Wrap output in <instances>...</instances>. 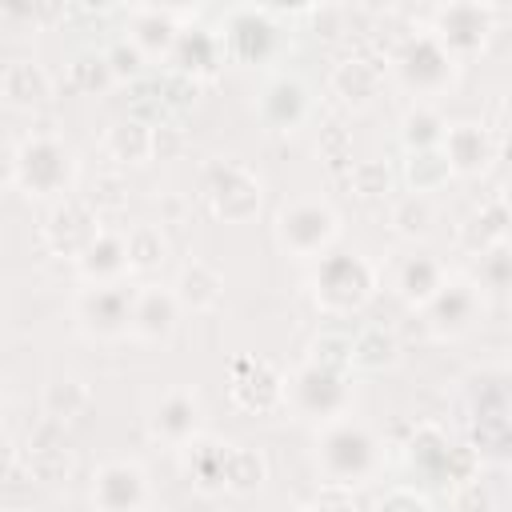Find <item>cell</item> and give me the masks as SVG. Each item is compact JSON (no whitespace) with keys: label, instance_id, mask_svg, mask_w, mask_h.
Wrapping results in <instances>:
<instances>
[{"label":"cell","instance_id":"cell-40","mask_svg":"<svg viewBox=\"0 0 512 512\" xmlns=\"http://www.w3.org/2000/svg\"><path fill=\"white\" fill-rule=\"evenodd\" d=\"M68 80H72V88H80V92H100L104 84H112V72H108V60L104 56H76L72 64H68Z\"/></svg>","mask_w":512,"mask_h":512},{"label":"cell","instance_id":"cell-11","mask_svg":"<svg viewBox=\"0 0 512 512\" xmlns=\"http://www.w3.org/2000/svg\"><path fill=\"white\" fill-rule=\"evenodd\" d=\"M228 392H232V404H236V408L264 416V412H272V408L284 404V376H280L268 360H252V356H248V360H236V364H232V384H228Z\"/></svg>","mask_w":512,"mask_h":512},{"label":"cell","instance_id":"cell-4","mask_svg":"<svg viewBox=\"0 0 512 512\" xmlns=\"http://www.w3.org/2000/svg\"><path fill=\"white\" fill-rule=\"evenodd\" d=\"M276 240L292 256L320 260L340 240V216L320 200H292L276 212Z\"/></svg>","mask_w":512,"mask_h":512},{"label":"cell","instance_id":"cell-10","mask_svg":"<svg viewBox=\"0 0 512 512\" xmlns=\"http://www.w3.org/2000/svg\"><path fill=\"white\" fill-rule=\"evenodd\" d=\"M424 312H428V328L436 336H464L484 316V292L472 280H448Z\"/></svg>","mask_w":512,"mask_h":512},{"label":"cell","instance_id":"cell-14","mask_svg":"<svg viewBox=\"0 0 512 512\" xmlns=\"http://www.w3.org/2000/svg\"><path fill=\"white\" fill-rule=\"evenodd\" d=\"M100 232V216L80 200V196H64L52 212H48V224H44V236L52 244V252L60 256H80Z\"/></svg>","mask_w":512,"mask_h":512},{"label":"cell","instance_id":"cell-44","mask_svg":"<svg viewBox=\"0 0 512 512\" xmlns=\"http://www.w3.org/2000/svg\"><path fill=\"white\" fill-rule=\"evenodd\" d=\"M184 132L176 124H152V160H176L184 152Z\"/></svg>","mask_w":512,"mask_h":512},{"label":"cell","instance_id":"cell-28","mask_svg":"<svg viewBox=\"0 0 512 512\" xmlns=\"http://www.w3.org/2000/svg\"><path fill=\"white\" fill-rule=\"evenodd\" d=\"M124 252H128V272H156L168 260V236L160 224H132L124 232Z\"/></svg>","mask_w":512,"mask_h":512},{"label":"cell","instance_id":"cell-42","mask_svg":"<svg viewBox=\"0 0 512 512\" xmlns=\"http://www.w3.org/2000/svg\"><path fill=\"white\" fill-rule=\"evenodd\" d=\"M104 60H108V72H112V80H128V76H140L144 72V56L128 44V40H120L112 52H104Z\"/></svg>","mask_w":512,"mask_h":512},{"label":"cell","instance_id":"cell-15","mask_svg":"<svg viewBox=\"0 0 512 512\" xmlns=\"http://www.w3.org/2000/svg\"><path fill=\"white\" fill-rule=\"evenodd\" d=\"M148 428L156 440L172 444V448H184L188 440L200 436V400L196 392L188 388H168L156 404H152V416H148Z\"/></svg>","mask_w":512,"mask_h":512},{"label":"cell","instance_id":"cell-23","mask_svg":"<svg viewBox=\"0 0 512 512\" xmlns=\"http://www.w3.org/2000/svg\"><path fill=\"white\" fill-rule=\"evenodd\" d=\"M260 116H264V124L276 128V132L300 128L304 116H308V92H304V84H300V80H288V76L272 80V84L264 88V96H260Z\"/></svg>","mask_w":512,"mask_h":512},{"label":"cell","instance_id":"cell-7","mask_svg":"<svg viewBox=\"0 0 512 512\" xmlns=\"http://www.w3.org/2000/svg\"><path fill=\"white\" fill-rule=\"evenodd\" d=\"M204 192H208L216 220H224V224H244L260 208V176L248 172L244 164H216L208 172Z\"/></svg>","mask_w":512,"mask_h":512},{"label":"cell","instance_id":"cell-31","mask_svg":"<svg viewBox=\"0 0 512 512\" xmlns=\"http://www.w3.org/2000/svg\"><path fill=\"white\" fill-rule=\"evenodd\" d=\"M388 224H392V232H396L400 240H424V236L432 232V224H436V208H432L428 196L408 192V196L392 200V208H388Z\"/></svg>","mask_w":512,"mask_h":512},{"label":"cell","instance_id":"cell-43","mask_svg":"<svg viewBox=\"0 0 512 512\" xmlns=\"http://www.w3.org/2000/svg\"><path fill=\"white\" fill-rule=\"evenodd\" d=\"M316 152H320V160H328V164H344L348 152H352V140H348V132H344L340 124H328V128H320Z\"/></svg>","mask_w":512,"mask_h":512},{"label":"cell","instance_id":"cell-20","mask_svg":"<svg viewBox=\"0 0 512 512\" xmlns=\"http://www.w3.org/2000/svg\"><path fill=\"white\" fill-rule=\"evenodd\" d=\"M328 84H332V92H336L344 104H352V108H368V104L380 96L384 68H380L376 60H368V56H348V60H340V64L332 68Z\"/></svg>","mask_w":512,"mask_h":512},{"label":"cell","instance_id":"cell-19","mask_svg":"<svg viewBox=\"0 0 512 512\" xmlns=\"http://www.w3.org/2000/svg\"><path fill=\"white\" fill-rule=\"evenodd\" d=\"M0 100L12 108H40L52 100V76L36 60H8L0 72Z\"/></svg>","mask_w":512,"mask_h":512},{"label":"cell","instance_id":"cell-37","mask_svg":"<svg viewBox=\"0 0 512 512\" xmlns=\"http://www.w3.org/2000/svg\"><path fill=\"white\" fill-rule=\"evenodd\" d=\"M308 364L316 368H328V372H348L352 368V336H340V332H324L312 340V356Z\"/></svg>","mask_w":512,"mask_h":512},{"label":"cell","instance_id":"cell-18","mask_svg":"<svg viewBox=\"0 0 512 512\" xmlns=\"http://www.w3.org/2000/svg\"><path fill=\"white\" fill-rule=\"evenodd\" d=\"M76 268H80V276H84L92 288L120 284V276L128 272L124 232H108V228H100V232H96V240L76 256Z\"/></svg>","mask_w":512,"mask_h":512},{"label":"cell","instance_id":"cell-13","mask_svg":"<svg viewBox=\"0 0 512 512\" xmlns=\"http://www.w3.org/2000/svg\"><path fill=\"white\" fill-rule=\"evenodd\" d=\"M440 152H444L452 176H480V172L492 168V160L500 152V140L484 124H448V132L440 140Z\"/></svg>","mask_w":512,"mask_h":512},{"label":"cell","instance_id":"cell-29","mask_svg":"<svg viewBox=\"0 0 512 512\" xmlns=\"http://www.w3.org/2000/svg\"><path fill=\"white\" fill-rule=\"evenodd\" d=\"M444 132H448V120L432 104H412L404 112V120H400V140H404L408 152H432V148H440Z\"/></svg>","mask_w":512,"mask_h":512},{"label":"cell","instance_id":"cell-3","mask_svg":"<svg viewBox=\"0 0 512 512\" xmlns=\"http://www.w3.org/2000/svg\"><path fill=\"white\" fill-rule=\"evenodd\" d=\"M12 180L28 196H68L76 180V152L48 132L28 136L12 156Z\"/></svg>","mask_w":512,"mask_h":512},{"label":"cell","instance_id":"cell-8","mask_svg":"<svg viewBox=\"0 0 512 512\" xmlns=\"http://www.w3.org/2000/svg\"><path fill=\"white\" fill-rule=\"evenodd\" d=\"M152 500L148 472L136 460H108L92 476V504L100 512H144Z\"/></svg>","mask_w":512,"mask_h":512},{"label":"cell","instance_id":"cell-45","mask_svg":"<svg viewBox=\"0 0 512 512\" xmlns=\"http://www.w3.org/2000/svg\"><path fill=\"white\" fill-rule=\"evenodd\" d=\"M508 256H504V244L500 248H492V252H484L480 256V280H476V288H504V280H508Z\"/></svg>","mask_w":512,"mask_h":512},{"label":"cell","instance_id":"cell-21","mask_svg":"<svg viewBox=\"0 0 512 512\" xmlns=\"http://www.w3.org/2000/svg\"><path fill=\"white\" fill-rule=\"evenodd\" d=\"M172 296L188 312H212L224 300V276L208 260H188L172 284Z\"/></svg>","mask_w":512,"mask_h":512},{"label":"cell","instance_id":"cell-5","mask_svg":"<svg viewBox=\"0 0 512 512\" xmlns=\"http://www.w3.org/2000/svg\"><path fill=\"white\" fill-rule=\"evenodd\" d=\"M284 404H292L300 416H312L320 424L340 420V416H348V404H352L348 372H328V368L304 364V368H296L292 380H284Z\"/></svg>","mask_w":512,"mask_h":512},{"label":"cell","instance_id":"cell-35","mask_svg":"<svg viewBox=\"0 0 512 512\" xmlns=\"http://www.w3.org/2000/svg\"><path fill=\"white\" fill-rule=\"evenodd\" d=\"M448 436L436 428V424H420L416 428V436H412V464L416 468H424V472H440L444 468V456H448Z\"/></svg>","mask_w":512,"mask_h":512},{"label":"cell","instance_id":"cell-12","mask_svg":"<svg viewBox=\"0 0 512 512\" xmlns=\"http://www.w3.org/2000/svg\"><path fill=\"white\" fill-rule=\"evenodd\" d=\"M448 284V272L440 264V256L424 252V248H412L404 252L396 264H392V292L408 304V308H428L432 296Z\"/></svg>","mask_w":512,"mask_h":512},{"label":"cell","instance_id":"cell-32","mask_svg":"<svg viewBox=\"0 0 512 512\" xmlns=\"http://www.w3.org/2000/svg\"><path fill=\"white\" fill-rule=\"evenodd\" d=\"M88 404H92V392H88V384L76 380V376H60V380H52V384L44 388V412H48V420H56V424L84 416Z\"/></svg>","mask_w":512,"mask_h":512},{"label":"cell","instance_id":"cell-38","mask_svg":"<svg viewBox=\"0 0 512 512\" xmlns=\"http://www.w3.org/2000/svg\"><path fill=\"white\" fill-rule=\"evenodd\" d=\"M68 468H72V460H68V452H64L60 444H32V448H28V472H32L40 484L64 480Z\"/></svg>","mask_w":512,"mask_h":512},{"label":"cell","instance_id":"cell-25","mask_svg":"<svg viewBox=\"0 0 512 512\" xmlns=\"http://www.w3.org/2000/svg\"><path fill=\"white\" fill-rule=\"evenodd\" d=\"M268 480V460L252 444H228L224 452V492L232 496H256Z\"/></svg>","mask_w":512,"mask_h":512},{"label":"cell","instance_id":"cell-33","mask_svg":"<svg viewBox=\"0 0 512 512\" xmlns=\"http://www.w3.org/2000/svg\"><path fill=\"white\" fill-rule=\"evenodd\" d=\"M404 180H408V188L416 196H428V192H436V188H444L452 180V168H448V160H444L440 148H432V152H408Z\"/></svg>","mask_w":512,"mask_h":512},{"label":"cell","instance_id":"cell-36","mask_svg":"<svg viewBox=\"0 0 512 512\" xmlns=\"http://www.w3.org/2000/svg\"><path fill=\"white\" fill-rule=\"evenodd\" d=\"M96 216L100 212H120L124 204H128V184H124V176L120 172H100L96 180H92V188L80 196Z\"/></svg>","mask_w":512,"mask_h":512},{"label":"cell","instance_id":"cell-16","mask_svg":"<svg viewBox=\"0 0 512 512\" xmlns=\"http://www.w3.org/2000/svg\"><path fill=\"white\" fill-rule=\"evenodd\" d=\"M176 320H180V304L172 296V288H160V284H144L132 292V320L128 328L148 340V344H164L172 332H176Z\"/></svg>","mask_w":512,"mask_h":512},{"label":"cell","instance_id":"cell-6","mask_svg":"<svg viewBox=\"0 0 512 512\" xmlns=\"http://www.w3.org/2000/svg\"><path fill=\"white\" fill-rule=\"evenodd\" d=\"M492 20H496V8H488V4H448V8H440L432 16V32L428 36L452 60H460V56H472V52L484 48V40L492 32Z\"/></svg>","mask_w":512,"mask_h":512},{"label":"cell","instance_id":"cell-46","mask_svg":"<svg viewBox=\"0 0 512 512\" xmlns=\"http://www.w3.org/2000/svg\"><path fill=\"white\" fill-rule=\"evenodd\" d=\"M12 468H16V448H12L8 436H0V480H4Z\"/></svg>","mask_w":512,"mask_h":512},{"label":"cell","instance_id":"cell-17","mask_svg":"<svg viewBox=\"0 0 512 512\" xmlns=\"http://www.w3.org/2000/svg\"><path fill=\"white\" fill-rule=\"evenodd\" d=\"M76 316L92 336H124L132 320V292H124L120 284L88 288L76 300Z\"/></svg>","mask_w":512,"mask_h":512},{"label":"cell","instance_id":"cell-41","mask_svg":"<svg viewBox=\"0 0 512 512\" xmlns=\"http://www.w3.org/2000/svg\"><path fill=\"white\" fill-rule=\"evenodd\" d=\"M372 512H432V504H428V496H424V492L396 484V488H388V492L376 500V508H372Z\"/></svg>","mask_w":512,"mask_h":512},{"label":"cell","instance_id":"cell-22","mask_svg":"<svg viewBox=\"0 0 512 512\" xmlns=\"http://www.w3.org/2000/svg\"><path fill=\"white\" fill-rule=\"evenodd\" d=\"M128 44L152 60V56H164L180 44V28H176V12L172 8H136L132 12V36Z\"/></svg>","mask_w":512,"mask_h":512},{"label":"cell","instance_id":"cell-1","mask_svg":"<svg viewBox=\"0 0 512 512\" xmlns=\"http://www.w3.org/2000/svg\"><path fill=\"white\" fill-rule=\"evenodd\" d=\"M316 468L324 472L328 488H352L376 476L380 468V444L360 420H328L316 436Z\"/></svg>","mask_w":512,"mask_h":512},{"label":"cell","instance_id":"cell-34","mask_svg":"<svg viewBox=\"0 0 512 512\" xmlns=\"http://www.w3.org/2000/svg\"><path fill=\"white\" fill-rule=\"evenodd\" d=\"M348 188L360 200H380V196L392 192V168L384 160H356L348 168Z\"/></svg>","mask_w":512,"mask_h":512},{"label":"cell","instance_id":"cell-24","mask_svg":"<svg viewBox=\"0 0 512 512\" xmlns=\"http://www.w3.org/2000/svg\"><path fill=\"white\" fill-rule=\"evenodd\" d=\"M224 452L228 444L212 436H196L184 444V472L196 484V492H224Z\"/></svg>","mask_w":512,"mask_h":512},{"label":"cell","instance_id":"cell-26","mask_svg":"<svg viewBox=\"0 0 512 512\" xmlns=\"http://www.w3.org/2000/svg\"><path fill=\"white\" fill-rule=\"evenodd\" d=\"M504 236H508V204H504V196L488 200V204L460 228V244H464L468 252H476V256L500 248Z\"/></svg>","mask_w":512,"mask_h":512},{"label":"cell","instance_id":"cell-9","mask_svg":"<svg viewBox=\"0 0 512 512\" xmlns=\"http://www.w3.org/2000/svg\"><path fill=\"white\" fill-rule=\"evenodd\" d=\"M392 68H396V76H400L416 96H432V92H440V88L452 80L456 60H452L432 36H412V40L396 52Z\"/></svg>","mask_w":512,"mask_h":512},{"label":"cell","instance_id":"cell-2","mask_svg":"<svg viewBox=\"0 0 512 512\" xmlns=\"http://www.w3.org/2000/svg\"><path fill=\"white\" fill-rule=\"evenodd\" d=\"M376 284H380V272H376L360 252H332V256H320L316 276H312L316 304H320L328 316L360 312V308L372 300Z\"/></svg>","mask_w":512,"mask_h":512},{"label":"cell","instance_id":"cell-39","mask_svg":"<svg viewBox=\"0 0 512 512\" xmlns=\"http://www.w3.org/2000/svg\"><path fill=\"white\" fill-rule=\"evenodd\" d=\"M452 508H456V512H492V508H496V496H492L488 480L476 472V476L452 484Z\"/></svg>","mask_w":512,"mask_h":512},{"label":"cell","instance_id":"cell-30","mask_svg":"<svg viewBox=\"0 0 512 512\" xmlns=\"http://www.w3.org/2000/svg\"><path fill=\"white\" fill-rule=\"evenodd\" d=\"M400 360V340L388 332V328H360L352 336V368H368V372H380V368H392Z\"/></svg>","mask_w":512,"mask_h":512},{"label":"cell","instance_id":"cell-27","mask_svg":"<svg viewBox=\"0 0 512 512\" xmlns=\"http://www.w3.org/2000/svg\"><path fill=\"white\" fill-rule=\"evenodd\" d=\"M104 152L116 160V164H148L152 160V124L128 116V120H116L104 136Z\"/></svg>","mask_w":512,"mask_h":512}]
</instances>
